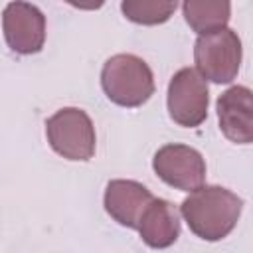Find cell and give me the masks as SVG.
Listing matches in <instances>:
<instances>
[{"label":"cell","instance_id":"5b68a950","mask_svg":"<svg viewBox=\"0 0 253 253\" xmlns=\"http://www.w3.org/2000/svg\"><path fill=\"white\" fill-rule=\"evenodd\" d=\"M170 119L186 128L200 126L208 117L210 89L208 81L192 67H182L176 71L168 83L166 95Z\"/></svg>","mask_w":253,"mask_h":253},{"label":"cell","instance_id":"7a4b0ae2","mask_svg":"<svg viewBox=\"0 0 253 253\" xmlns=\"http://www.w3.org/2000/svg\"><path fill=\"white\" fill-rule=\"evenodd\" d=\"M101 87L115 105L134 109L152 97L154 77L148 63L138 55L117 53L101 69Z\"/></svg>","mask_w":253,"mask_h":253},{"label":"cell","instance_id":"52a82bcc","mask_svg":"<svg viewBox=\"0 0 253 253\" xmlns=\"http://www.w3.org/2000/svg\"><path fill=\"white\" fill-rule=\"evenodd\" d=\"M6 43L20 55L42 51L45 42V16L30 2H10L2 14Z\"/></svg>","mask_w":253,"mask_h":253},{"label":"cell","instance_id":"8fae6325","mask_svg":"<svg viewBox=\"0 0 253 253\" xmlns=\"http://www.w3.org/2000/svg\"><path fill=\"white\" fill-rule=\"evenodd\" d=\"M184 20L186 24L198 34H213L217 30L227 28L229 16H231V4L229 2H198V0H186L182 4Z\"/></svg>","mask_w":253,"mask_h":253},{"label":"cell","instance_id":"3957f363","mask_svg":"<svg viewBox=\"0 0 253 253\" xmlns=\"http://www.w3.org/2000/svg\"><path fill=\"white\" fill-rule=\"evenodd\" d=\"M241 40L231 28L198 36L194 45L196 71L211 83H231L241 65Z\"/></svg>","mask_w":253,"mask_h":253},{"label":"cell","instance_id":"30bf717a","mask_svg":"<svg viewBox=\"0 0 253 253\" xmlns=\"http://www.w3.org/2000/svg\"><path fill=\"white\" fill-rule=\"evenodd\" d=\"M136 231L152 249H166L180 237V213L174 204L154 198L140 215Z\"/></svg>","mask_w":253,"mask_h":253},{"label":"cell","instance_id":"9c48e42d","mask_svg":"<svg viewBox=\"0 0 253 253\" xmlns=\"http://www.w3.org/2000/svg\"><path fill=\"white\" fill-rule=\"evenodd\" d=\"M154 200L152 192L134 180H111L105 188V210L123 227L136 229L142 211Z\"/></svg>","mask_w":253,"mask_h":253},{"label":"cell","instance_id":"8992f818","mask_svg":"<svg viewBox=\"0 0 253 253\" xmlns=\"http://www.w3.org/2000/svg\"><path fill=\"white\" fill-rule=\"evenodd\" d=\"M152 168L164 184L182 192H194L206 182V160L188 144H164L156 150Z\"/></svg>","mask_w":253,"mask_h":253},{"label":"cell","instance_id":"277c9868","mask_svg":"<svg viewBox=\"0 0 253 253\" xmlns=\"http://www.w3.org/2000/svg\"><path fill=\"white\" fill-rule=\"evenodd\" d=\"M49 146L65 160H89L95 154V126L77 107H63L45 121Z\"/></svg>","mask_w":253,"mask_h":253},{"label":"cell","instance_id":"6da1fadb","mask_svg":"<svg viewBox=\"0 0 253 253\" xmlns=\"http://www.w3.org/2000/svg\"><path fill=\"white\" fill-rule=\"evenodd\" d=\"M241 210L243 200L223 186H200L180 206L190 231L204 241L227 237L237 225Z\"/></svg>","mask_w":253,"mask_h":253},{"label":"cell","instance_id":"ba28073f","mask_svg":"<svg viewBox=\"0 0 253 253\" xmlns=\"http://www.w3.org/2000/svg\"><path fill=\"white\" fill-rule=\"evenodd\" d=\"M219 128L235 144L253 140V93L249 87L233 85L217 97L215 103Z\"/></svg>","mask_w":253,"mask_h":253},{"label":"cell","instance_id":"7c38bea8","mask_svg":"<svg viewBox=\"0 0 253 253\" xmlns=\"http://www.w3.org/2000/svg\"><path fill=\"white\" fill-rule=\"evenodd\" d=\"M176 2H160V0H125L121 10L126 20L142 26L164 24L176 10Z\"/></svg>","mask_w":253,"mask_h":253}]
</instances>
